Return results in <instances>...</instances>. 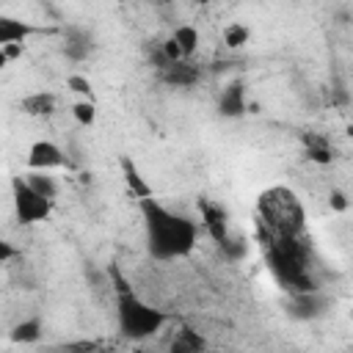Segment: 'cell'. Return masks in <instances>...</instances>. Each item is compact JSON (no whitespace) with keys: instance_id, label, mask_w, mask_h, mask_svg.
Segmentation results:
<instances>
[{"instance_id":"cell-15","label":"cell","mask_w":353,"mask_h":353,"mask_svg":"<svg viewBox=\"0 0 353 353\" xmlns=\"http://www.w3.org/2000/svg\"><path fill=\"white\" fill-rule=\"evenodd\" d=\"M25 182L39 193V196H44L47 201H55L58 199V182H55V176L52 174H47V171H28L25 174Z\"/></svg>"},{"instance_id":"cell-3","label":"cell","mask_w":353,"mask_h":353,"mask_svg":"<svg viewBox=\"0 0 353 353\" xmlns=\"http://www.w3.org/2000/svg\"><path fill=\"white\" fill-rule=\"evenodd\" d=\"M116 312H119V328L127 339H138V342L149 339L165 325V314L160 309L149 306L146 301H141L138 295H132L130 290L119 292Z\"/></svg>"},{"instance_id":"cell-12","label":"cell","mask_w":353,"mask_h":353,"mask_svg":"<svg viewBox=\"0 0 353 353\" xmlns=\"http://www.w3.org/2000/svg\"><path fill=\"white\" fill-rule=\"evenodd\" d=\"M19 108L28 116H52L55 108H58V99L50 91H33V94H28V97L19 99Z\"/></svg>"},{"instance_id":"cell-18","label":"cell","mask_w":353,"mask_h":353,"mask_svg":"<svg viewBox=\"0 0 353 353\" xmlns=\"http://www.w3.org/2000/svg\"><path fill=\"white\" fill-rule=\"evenodd\" d=\"M39 336H41V323L36 317H28V320L17 323L14 331H11V339L14 342H36Z\"/></svg>"},{"instance_id":"cell-9","label":"cell","mask_w":353,"mask_h":353,"mask_svg":"<svg viewBox=\"0 0 353 353\" xmlns=\"http://www.w3.org/2000/svg\"><path fill=\"white\" fill-rule=\"evenodd\" d=\"M119 168H121V176H124V182H127L132 199H138V201L154 199V196H152V185L143 179V174L138 171V165H135V160H132L130 154H121V157H119Z\"/></svg>"},{"instance_id":"cell-11","label":"cell","mask_w":353,"mask_h":353,"mask_svg":"<svg viewBox=\"0 0 353 353\" xmlns=\"http://www.w3.org/2000/svg\"><path fill=\"white\" fill-rule=\"evenodd\" d=\"M33 33H39L36 25L22 22L17 17H0V47H6V44H22Z\"/></svg>"},{"instance_id":"cell-10","label":"cell","mask_w":353,"mask_h":353,"mask_svg":"<svg viewBox=\"0 0 353 353\" xmlns=\"http://www.w3.org/2000/svg\"><path fill=\"white\" fill-rule=\"evenodd\" d=\"M204 350H207V339L201 331H196L190 325H179L171 334L168 353H204Z\"/></svg>"},{"instance_id":"cell-1","label":"cell","mask_w":353,"mask_h":353,"mask_svg":"<svg viewBox=\"0 0 353 353\" xmlns=\"http://www.w3.org/2000/svg\"><path fill=\"white\" fill-rule=\"evenodd\" d=\"M138 207H141V218L146 229V248L154 259L171 262V259H185L188 254H193L199 243V226L190 218L168 210L157 199H143L138 201Z\"/></svg>"},{"instance_id":"cell-24","label":"cell","mask_w":353,"mask_h":353,"mask_svg":"<svg viewBox=\"0 0 353 353\" xmlns=\"http://www.w3.org/2000/svg\"><path fill=\"white\" fill-rule=\"evenodd\" d=\"M347 135H350V138H353V124H350V127H347Z\"/></svg>"},{"instance_id":"cell-20","label":"cell","mask_w":353,"mask_h":353,"mask_svg":"<svg viewBox=\"0 0 353 353\" xmlns=\"http://www.w3.org/2000/svg\"><path fill=\"white\" fill-rule=\"evenodd\" d=\"M66 88H69L72 94H77L80 99L94 102V85H91V80H88L85 74H69V77H66Z\"/></svg>"},{"instance_id":"cell-23","label":"cell","mask_w":353,"mask_h":353,"mask_svg":"<svg viewBox=\"0 0 353 353\" xmlns=\"http://www.w3.org/2000/svg\"><path fill=\"white\" fill-rule=\"evenodd\" d=\"M14 254H17V251H14V248H11L8 243H0V259H3V262H8V259H11Z\"/></svg>"},{"instance_id":"cell-6","label":"cell","mask_w":353,"mask_h":353,"mask_svg":"<svg viewBox=\"0 0 353 353\" xmlns=\"http://www.w3.org/2000/svg\"><path fill=\"white\" fill-rule=\"evenodd\" d=\"M25 163H28L30 171H47V174H52L55 168H61L66 163V154H63V149L55 141L41 138V141H33L30 143Z\"/></svg>"},{"instance_id":"cell-16","label":"cell","mask_w":353,"mask_h":353,"mask_svg":"<svg viewBox=\"0 0 353 353\" xmlns=\"http://www.w3.org/2000/svg\"><path fill=\"white\" fill-rule=\"evenodd\" d=\"M218 108L223 116H243L245 110V97H243V88L234 83L229 88L221 91V99H218Z\"/></svg>"},{"instance_id":"cell-7","label":"cell","mask_w":353,"mask_h":353,"mask_svg":"<svg viewBox=\"0 0 353 353\" xmlns=\"http://www.w3.org/2000/svg\"><path fill=\"white\" fill-rule=\"evenodd\" d=\"M61 36H63V55L69 61H74V63L88 61V55L97 47L94 44V33L88 28H83V25H66L61 30Z\"/></svg>"},{"instance_id":"cell-14","label":"cell","mask_w":353,"mask_h":353,"mask_svg":"<svg viewBox=\"0 0 353 353\" xmlns=\"http://www.w3.org/2000/svg\"><path fill=\"white\" fill-rule=\"evenodd\" d=\"M171 39L179 44V50H182V55H185V61H190L193 55H196V50H199V30L193 28V25H188V22H182V25H176L174 30H171Z\"/></svg>"},{"instance_id":"cell-19","label":"cell","mask_w":353,"mask_h":353,"mask_svg":"<svg viewBox=\"0 0 353 353\" xmlns=\"http://www.w3.org/2000/svg\"><path fill=\"white\" fill-rule=\"evenodd\" d=\"M72 116L80 127H94L97 124V102H88V99H77L72 105Z\"/></svg>"},{"instance_id":"cell-8","label":"cell","mask_w":353,"mask_h":353,"mask_svg":"<svg viewBox=\"0 0 353 353\" xmlns=\"http://www.w3.org/2000/svg\"><path fill=\"white\" fill-rule=\"evenodd\" d=\"M160 80L165 85H174V88H190V85H196L201 80V69L193 61L165 63V66H160Z\"/></svg>"},{"instance_id":"cell-17","label":"cell","mask_w":353,"mask_h":353,"mask_svg":"<svg viewBox=\"0 0 353 353\" xmlns=\"http://www.w3.org/2000/svg\"><path fill=\"white\" fill-rule=\"evenodd\" d=\"M221 39H223V44L229 50H240V47H245L251 41V28L245 22H229V25H223Z\"/></svg>"},{"instance_id":"cell-5","label":"cell","mask_w":353,"mask_h":353,"mask_svg":"<svg viewBox=\"0 0 353 353\" xmlns=\"http://www.w3.org/2000/svg\"><path fill=\"white\" fill-rule=\"evenodd\" d=\"M199 212H201V226H204V232L212 237V243L226 245V243L232 240V232H229V215H226V210H223L218 201L199 199Z\"/></svg>"},{"instance_id":"cell-4","label":"cell","mask_w":353,"mask_h":353,"mask_svg":"<svg viewBox=\"0 0 353 353\" xmlns=\"http://www.w3.org/2000/svg\"><path fill=\"white\" fill-rule=\"evenodd\" d=\"M11 193H14V212L22 223H41L50 218L55 201H47L44 196H39L22 176H14Z\"/></svg>"},{"instance_id":"cell-21","label":"cell","mask_w":353,"mask_h":353,"mask_svg":"<svg viewBox=\"0 0 353 353\" xmlns=\"http://www.w3.org/2000/svg\"><path fill=\"white\" fill-rule=\"evenodd\" d=\"M22 50H25V44H6V47H0V63L19 61L22 58Z\"/></svg>"},{"instance_id":"cell-2","label":"cell","mask_w":353,"mask_h":353,"mask_svg":"<svg viewBox=\"0 0 353 353\" xmlns=\"http://www.w3.org/2000/svg\"><path fill=\"white\" fill-rule=\"evenodd\" d=\"M256 218H259L265 243L295 240L306 229V210L295 196V190L284 185H273L262 190V196L256 199Z\"/></svg>"},{"instance_id":"cell-13","label":"cell","mask_w":353,"mask_h":353,"mask_svg":"<svg viewBox=\"0 0 353 353\" xmlns=\"http://www.w3.org/2000/svg\"><path fill=\"white\" fill-rule=\"evenodd\" d=\"M301 141H303V146H306V157L312 160V163H317V165H328L331 163V146H328V141L323 138V135H314V132H303L301 135Z\"/></svg>"},{"instance_id":"cell-22","label":"cell","mask_w":353,"mask_h":353,"mask_svg":"<svg viewBox=\"0 0 353 353\" xmlns=\"http://www.w3.org/2000/svg\"><path fill=\"white\" fill-rule=\"evenodd\" d=\"M328 207H331L334 212H345L350 204H347V196H345L342 190H331V193H328Z\"/></svg>"}]
</instances>
